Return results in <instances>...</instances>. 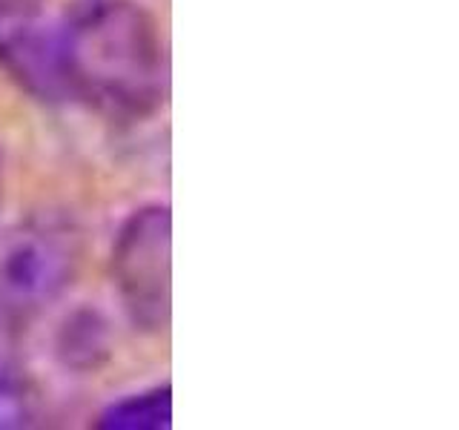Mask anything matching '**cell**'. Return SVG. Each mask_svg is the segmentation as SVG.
Wrapping results in <instances>:
<instances>
[{
  "instance_id": "cell-4",
  "label": "cell",
  "mask_w": 459,
  "mask_h": 430,
  "mask_svg": "<svg viewBox=\"0 0 459 430\" xmlns=\"http://www.w3.org/2000/svg\"><path fill=\"white\" fill-rule=\"evenodd\" d=\"M32 413L23 365V313L0 293V427H18Z\"/></svg>"
},
{
  "instance_id": "cell-7",
  "label": "cell",
  "mask_w": 459,
  "mask_h": 430,
  "mask_svg": "<svg viewBox=\"0 0 459 430\" xmlns=\"http://www.w3.org/2000/svg\"><path fill=\"white\" fill-rule=\"evenodd\" d=\"M49 0H0V26L40 18Z\"/></svg>"
},
{
  "instance_id": "cell-1",
  "label": "cell",
  "mask_w": 459,
  "mask_h": 430,
  "mask_svg": "<svg viewBox=\"0 0 459 430\" xmlns=\"http://www.w3.org/2000/svg\"><path fill=\"white\" fill-rule=\"evenodd\" d=\"M55 47L66 100L112 121H147L164 107V35L138 0H75L55 23Z\"/></svg>"
},
{
  "instance_id": "cell-3",
  "label": "cell",
  "mask_w": 459,
  "mask_h": 430,
  "mask_svg": "<svg viewBox=\"0 0 459 430\" xmlns=\"http://www.w3.org/2000/svg\"><path fill=\"white\" fill-rule=\"evenodd\" d=\"M81 267V236L64 219L43 215L12 233L0 250V293L23 315L61 298Z\"/></svg>"
},
{
  "instance_id": "cell-8",
  "label": "cell",
  "mask_w": 459,
  "mask_h": 430,
  "mask_svg": "<svg viewBox=\"0 0 459 430\" xmlns=\"http://www.w3.org/2000/svg\"><path fill=\"white\" fill-rule=\"evenodd\" d=\"M0 201H4V158H0Z\"/></svg>"
},
{
  "instance_id": "cell-5",
  "label": "cell",
  "mask_w": 459,
  "mask_h": 430,
  "mask_svg": "<svg viewBox=\"0 0 459 430\" xmlns=\"http://www.w3.org/2000/svg\"><path fill=\"white\" fill-rule=\"evenodd\" d=\"M55 358L72 373H95L112 356V327L98 307H75L55 330Z\"/></svg>"
},
{
  "instance_id": "cell-6",
  "label": "cell",
  "mask_w": 459,
  "mask_h": 430,
  "mask_svg": "<svg viewBox=\"0 0 459 430\" xmlns=\"http://www.w3.org/2000/svg\"><path fill=\"white\" fill-rule=\"evenodd\" d=\"M98 427L107 430H167L172 427V391L155 384L112 401L98 416Z\"/></svg>"
},
{
  "instance_id": "cell-2",
  "label": "cell",
  "mask_w": 459,
  "mask_h": 430,
  "mask_svg": "<svg viewBox=\"0 0 459 430\" xmlns=\"http://www.w3.org/2000/svg\"><path fill=\"white\" fill-rule=\"evenodd\" d=\"M112 287L126 322L141 333H164L172 313V215L143 204L121 221L109 255Z\"/></svg>"
}]
</instances>
